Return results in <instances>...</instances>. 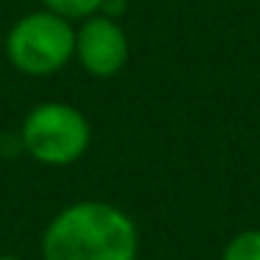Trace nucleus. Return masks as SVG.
<instances>
[{
    "instance_id": "7ed1b4c3",
    "label": "nucleus",
    "mask_w": 260,
    "mask_h": 260,
    "mask_svg": "<svg viewBox=\"0 0 260 260\" xmlns=\"http://www.w3.org/2000/svg\"><path fill=\"white\" fill-rule=\"evenodd\" d=\"M91 130L86 116L67 103H42L25 116L22 144L42 164L67 166L86 152Z\"/></svg>"
},
{
    "instance_id": "20e7f679",
    "label": "nucleus",
    "mask_w": 260,
    "mask_h": 260,
    "mask_svg": "<svg viewBox=\"0 0 260 260\" xmlns=\"http://www.w3.org/2000/svg\"><path fill=\"white\" fill-rule=\"evenodd\" d=\"M75 53L91 75H116L127 61V36L114 17H89L75 34Z\"/></svg>"
},
{
    "instance_id": "39448f33",
    "label": "nucleus",
    "mask_w": 260,
    "mask_h": 260,
    "mask_svg": "<svg viewBox=\"0 0 260 260\" xmlns=\"http://www.w3.org/2000/svg\"><path fill=\"white\" fill-rule=\"evenodd\" d=\"M224 260H260V230H246L227 244Z\"/></svg>"
},
{
    "instance_id": "0eeeda50",
    "label": "nucleus",
    "mask_w": 260,
    "mask_h": 260,
    "mask_svg": "<svg viewBox=\"0 0 260 260\" xmlns=\"http://www.w3.org/2000/svg\"><path fill=\"white\" fill-rule=\"evenodd\" d=\"M0 260H20V257H11V255H0Z\"/></svg>"
},
{
    "instance_id": "f257e3e1",
    "label": "nucleus",
    "mask_w": 260,
    "mask_h": 260,
    "mask_svg": "<svg viewBox=\"0 0 260 260\" xmlns=\"http://www.w3.org/2000/svg\"><path fill=\"white\" fill-rule=\"evenodd\" d=\"M139 233L127 213L105 202L61 210L42 238L45 260H136Z\"/></svg>"
},
{
    "instance_id": "f03ea898",
    "label": "nucleus",
    "mask_w": 260,
    "mask_h": 260,
    "mask_svg": "<svg viewBox=\"0 0 260 260\" xmlns=\"http://www.w3.org/2000/svg\"><path fill=\"white\" fill-rule=\"evenodd\" d=\"M9 61L28 75L58 72L75 53V30L55 11H34L11 28L6 39Z\"/></svg>"
},
{
    "instance_id": "423d86ee",
    "label": "nucleus",
    "mask_w": 260,
    "mask_h": 260,
    "mask_svg": "<svg viewBox=\"0 0 260 260\" xmlns=\"http://www.w3.org/2000/svg\"><path fill=\"white\" fill-rule=\"evenodd\" d=\"M103 3H105V0H45L47 9L55 11V14H61V17H67V20L94 14Z\"/></svg>"
}]
</instances>
